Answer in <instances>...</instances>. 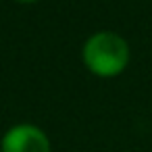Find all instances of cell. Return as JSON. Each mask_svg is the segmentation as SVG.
Wrapping results in <instances>:
<instances>
[{
	"label": "cell",
	"mask_w": 152,
	"mask_h": 152,
	"mask_svg": "<svg viewBox=\"0 0 152 152\" xmlns=\"http://www.w3.org/2000/svg\"><path fill=\"white\" fill-rule=\"evenodd\" d=\"M17 2H25V4H29V2H38V0H17Z\"/></svg>",
	"instance_id": "obj_3"
},
{
	"label": "cell",
	"mask_w": 152,
	"mask_h": 152,
	"mask_svg": "<svg viewBox=\"0 0 152 152\" xmlns=\"http://www.w3.org/2000/svg\"><path fill=\"white\" fill-rule=\"evenodd\" d=\"M0 152H50V140L38 125L19 123L2 135Z\"/></svg>",
	"instance_id": "obj_2"
},
{
	"label": "cell",
	"mask_w": 152,
	"mask_h": 152,
	"mask_svg": "<svg viewBox=\"0 0 152 152\" xmlns=\"http://www.w3.org/2000/svg\"><path fill=\"white\" fill-rule=\"evenodd\" d=\"M81 56L94 75L115 77L129 63V44L115 31H96L86 40Z\"/></svg>",
	"instance_id": "obj_1"
}]
</instances>
